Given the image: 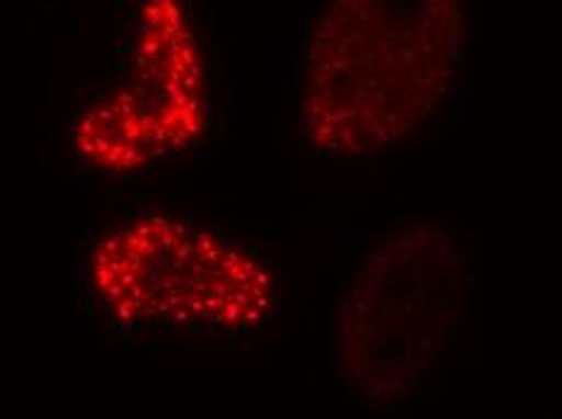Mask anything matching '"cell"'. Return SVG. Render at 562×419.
<instances>
[{
	"instance_id": "6da1fadb",
	"label": "cell",
	"mask_w": 562,
	"mask_h": 419,
	"mask_svg": "<svg viewBox=\"0 0 562 419\" xmlns=\"http://www.w3.org/2000/svg\"><path fill=\"white\" fill-rule=\"evenodd\" d=\"M76 146L90 162L108 170L136 168L150 150H156L148 120L126 92L83 116L76 132Z\"/></svg>"
}]
</instances>
